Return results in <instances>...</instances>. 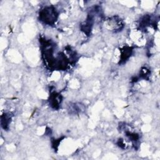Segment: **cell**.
<instances>
[{
	"label": "cell",
	"mask_w": 160,
	"mask_h": 160,
	"mask_svg": "<svg viewBox=\"0 0 160 160\" xmlns=\"http://www.w3.org/2000/svg\"><path fill=\"white\" fill-rule=\"evenodd\" d=\"M55 10L52 7H47L42 9L39 14L41 20L48 24H53L57 18V13Z\"/></svg>",
	"instance_id": "6da1fadb"
},
{
	"label": "cell",
	"mask_w": 160,
	"mask_h": 160,
	"mask_svg": "<svg viewBox=\"0 0 160 160\" xmlns=\"http://www.w3.org/2000/svg\"><path fill=\"white\" fill-rule=\"evenodd\" d=\"M61 97L59 96V94H57L56 93H53L51 96L50 98V102L51 104L54 108H57L59 105V104L61 102Z\"/></svg>",
	"instance_id": "7a4b0ae2"
}]
</instances>
